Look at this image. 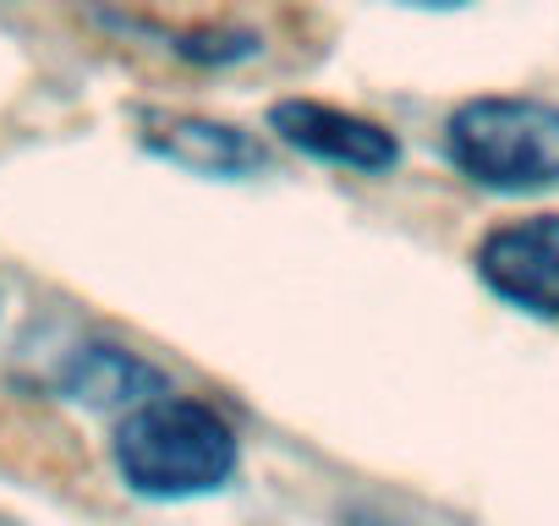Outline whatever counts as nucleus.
I'll return each mask as SVG.
<instances>
[{
	"mask_svg": "<svg viewBox=\"0 0 559 526\" xmlns=\"http://www.w3.org/2000/svg\"><path fill=\"white\" fill-rule=\"evenodd\" d=\"M116 471L143 499H192L214 493L236 471L230 422L187 395H154L132 406L116 428Z\"/></svg>",
	"mask_w": 559,
	"mask_h": 526,
	"instance_id": "nucleus-1",
	"label": "nucleus"
},
{
	"mask_svg": "<svg viewBox=\"0 0 559 526\" xmlns=\"http://www.w3.org/2000/svg\"><path fill=\"white\" fill-rule=\"evenodd\" d=\"M444 148L461 176L493 192H537L559 181V110L543 99H466L450 127Z\"/></svg>",
	"mask_w": 559,
	"mask_h": 526,
	"instance_id": "nucleus-2",
	"label": "nucleus"
},
{
	"mask_svg": "<svg viewBox=\"0 0 559 526\" xmlns=\"http://www.w3.org/2000/svg\"><path fill=\"white\" fill-rule=\"evenodd\" d=\"M477 275L510 308L559 319V214H532V219L499 225L477 247Z\"/></svg>",
	"mask_w": 559,
	"mask_h": 526,
	"instance_id": "nucleus-3",
	"label": "nucleus"
},
{
	"mask_svg": "<svg viewBox=\"0 0 559 526\" xmlns=\"http://www.w3.org/2000/svg\"><path fill=\"white\" fill-rule=\"evenodd\" d=\"M269 127L286 138L292 148H302L313 159H330V165H352V170H390L401 159V143L379 121L346 116V110L319 105V99H286V105H274Z\"/></svg>",
	"mask_w": 559,
	"mask_h": 526,
	"instance_id": "nucleus-4",
	"label": "nucleus"
},
{
	"mask_svg": "<svg viewBox=\"0 0 559 526\" xmlns=\"http://www.w3.org/2000/svg\"><path fill=\"white\" fill-rule=\"evenodd\" d=\"M148 148L165 154L170 165L181 170H198V176H252L263 165V143L236 132V127H219V121H154L148 132Z\"/></svg>",
	"mask_w": 559,
	"mask_h": 526,
	"instance_id": "nucleus-5",
	"label": "nucleus"
},
{
	"mask_svg": "<svg viewBox=\"0 0 559 526\" xmlns=\"http://www.w3.org/2000/svg\"><path fill=\"white\" fill-rule=\"evenodd\" d=\"M61 384L83 406H127V411L143 406V401H154V395H165V379L148 362H138L132 351H116V346L78 351Z\"/></svg>",
	"mask_w": 559,
	"mask_h": 526,
	"instance_id": "nucleus-6",
	"label": "nucleus"
},
{
	"mask_svg": "<svg viewBox=\"0 0 559 526\" xmlns=\"http://www.w3.org/2000/svg\"><path fill=\"white\" fill-rule=\"evenodd\" d=\"M423 7H461V0H423Z\"/></svg>",
	"mask_w": 559,
	"mask_h": 526,
	"instance_id": "nucleus-7",
	"label": "nucleus"
},
{
	"mask_svg": "<svg viewBox=\"0 0 559 526\" xmlns=\"http://www.w3.org/2000/svg\"><path fill=\"white\" fill-rule=\"evenodd\" d=\"M0 526H17V521H7V515H0Z\"/></svg>",
	"mask_w": 559,
	"mask_h": 526,
	"instance_id": "nucleus-8",
	"label": "nucleus"
}]
</instances>
